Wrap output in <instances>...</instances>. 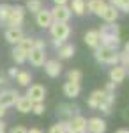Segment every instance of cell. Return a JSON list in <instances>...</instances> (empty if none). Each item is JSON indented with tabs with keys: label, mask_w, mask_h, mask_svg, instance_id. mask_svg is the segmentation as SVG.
<instances>
[{
	"label": "cell",
	"mask_w": 129,
	"mask_h": 133,
	"mask_svg": "<svg viewBox=\"0 0 129 133\" xmlns=\"http://www.w3.org/2000/svg\"><path fill=\"white\" fill-rule=\"evenodd\" d=\"M53 4H55V5H67L69 0H53Z\"/></svg>",
	"instance_id": "obj_37"
},
{
	"label": "cell",
	"mask_w": 129,
	"mask_h": 133,
	"mask_svg": "<svg viewBox=\"0 0 129 133\" xmlns=\"http://www.w3.org/2000/svg\"><path fill=\"white\" fill-rule=\"evenodd\" d=\"M87 131L104 133L106 131V121L101 119V117H90V119H87Z\"/></svg>",
	"instance_id": "obj_11"
},
{
	"label": "cell",
	"mask_w": 129,
	"mask_h": 133,
	"mask_svg": "<svg viewBox=\"0 0 129 133\" xmlns=\"http://www.w3.org/2000/svg\"><path fill=\"white\" fill-rule=\"evenodd\" d=\"M81 71L80 69H69V73H67V82H74V83H80L81 82Z\"/></svg>",
	"instance_id": "obj_31"
},
{
	"label": "cell",
	"mask_w": 129,
	"mask_h": 133,
	"mask_svg": "<svg viewBox=\"0 0 129 133\" xmlns=\"http://www.w3.org/2000/svg\"><path fill=\"white\" fill-rule=\"evenodd\" d=\"M62 91H64V96L74 99V98H78L80 92H81V85L80 83H74V82H66L64 87H62Z\"/></svg>",
	"instance_id": "obj_18"
},
{
	"label": "cell",
	"mask_w": 129,
	"mask_h": 133,
	"mask_svg": "<svg viewBox=\"0 0 129 133\" xmlns=\"http://www.w3.org/2000/svg\"><path fill=\"white\" fill-rule=\"evenodd\" d=\"M124 51H126V53H129V41L124 44Z\"/></svg>",
	"instance_id": "obj_45"
},
{
	"label": "cell",
	"mask_w": 129,
	"mask_h": 133,
	"mask_svg": "<svg viewBox=\"0 0 129 133\" xmlns=\"http://www.w3.org/2000/svg\"><path fill=\"white\" fill-rule=\"evenodd\" d=\"M74 51H76L74 44H71V43H64L59 50H57V53H59V59L66 61V59H71V57L74 55Z\"/></svg>",
	"instance_id": "obj_19"
},
{
	"label": "cell",
	"mask_w": 129,
	"mask_h": 133,
	"mask_svg": "<svg viewBox=\"0 0 129 133\" xmlns=\"http://www.w3.org/2000/svg\"><path fill=\"white\" fill-rule=\"evenodd\" d=\"M0 133H5V124H4V121H0Z\"/></svg>",
	"instance_id": "obj_43"
},
{
	"label": "cell",
	"mask_w": 129,
	"mask_h": 133,
	"mask_svg": "<svg viewBox=\"0 0 129 133\" xmlns=\"http://www.w3.org/2000/svg\"><path fill=\"white\" fill-rule=\"evenodd\" d=\"M25 37V32L23 29H7L5 30V41L11 43V44H20V41Z\"/></svg>",
	"instance_id": "obj_16"
},
{
	"label": "cell",
	"mask_w": 129,
	"mask_h": 133,
	"mask_svg": "<svg viewBox=\"0 0 129 133\" xmlns=\"http://www.w3.org/2000/svg\"><path fill=\"white\" fill-rule=\"evenodd\" d=\"M48 133H67V121H59V123L51 124Z\"/></svg>",
	"instance_id": "obj_26"
},
{
	"label": "cell",
	"mask_w": 129,
	"mask_h": 133,
	"mask_svg": "<svg viewBox=\"0 0 129 133\" xmlns=\"http://www.w3.org/2000/svg\"><path fill=\"white\" fill-rule=\"evenodd\" d=\"M50 12L53 21H62V23H67L71 20V14H73L69 5H55L53 9H50Z\"/></svg>",
	"instance_id": "obj_8"
},
{
	"label": "cell",
	"mask_w": 129,
	"mask_h": 133,
	"mask_svg": "<svg viewBox=\"0 0 129 133\" xmlns=\"http://www.w3.org/2000/svg\"><path fill=\"white\" fill-rule=\"evenodd\" d=\"M44 73L51 76V78H57L60 73H62V64L59 59H51V61L44 62Z\"/></svg>",
	"instance_id": "obj_14"
},
{
	"label": "cell",
	"mask_w": 129,
	"mask_h": 133,
	"mask_svg": "<svg viewBox=\"0 0 129 133\" xmlns=\"http://www.w3.org/2000/svg\"><path fill=\"white\" fill-rule=\"evenodd\" d=\"M11 53H12V59H14L16 64H23V62H27V53L21 50L20 46H14Z\"/></svg>",
	"instance_id": "obj_24"
},
{
	"label": "cell",
	"mask_w": 129,
	"mask_h": 133,
	"mask_svg": "<svg viewBox=\"0 0 129 133\" xmlns=\"http://www.w3.org/2000/svg\"><path fill=\"white\" fill-rule=\"evenodd\" d=\"M124 117H126V119H129V108H126V110H124Z\"/></svg>",
	"instance_id": "obj_46"
},
{
	"label": "cell",
	"mask_w": 129,
	"mask_h": 133,
	"mask_svg": "<svg viewBox=\"0 0 129 133\" xmlns=\"http://www.w3.org/2000/svg\"><path fill=\"white\" fill-rule=\"evenodd\" d=\"M18 71H20V69H16V68H11V69H9V76H12V78H16V75H18Z\"/></svg>",
	"instance_id": "obj_38"
},
{
	"label": "cell",
	"mask_w": 129,
	"mask_h": 133,
	"mask_svg": "<svg viewBox=\"0 0 129 133\" xmlns=\"http://www.w3.org/2000/svg\"><path fill=\"white\" fill-rule=\"evenodd\" d=\"M4 115H5V107H4V105H0V119H2Z\"/></svg>",
	"instance_id": "obj_41"
},
{
	"label": "cell",
	"mask_w": 129,
	"mask_h": 133,
	"mask_svg": "<svg viewBox=\"0 0 129 133\" xmlns=\"http://www.w3.org/2000/svg\"><path fill=\"white\" fill-rule=\"evenodd\" d=\"M11 9H12V5H9V4H0V25H5Z\"/></svg>",
	"instance_id": "obj_29"
},
{
	"label": "cell",
	"mask_w": 129,
	"mask_h": 133,
	"mask_svg": "<svg viewBox=\"0 0 129 133\" xmlns=\"http://www.w3.org/2000/svg\"><path fill=\"white\" fill-rule=\"evenodd\" d=\"M35 21H37V25H39L41 29H50L51 23H53V18H51V12L50 9H42L35 14Z\"/></svg>",
	"instance_id": "obj_15"
},
{
	"label": "cell",
	"mask_w": 129,
	"mask_h": 133,
	"mask_svg": "<svg viewBox=\"0 0 129 133\" xmlns=\"http://www.w3.org/2000/svg\"><path fill=\"white\" fill-rule=\"evenodd\" d=\"M46 110V107H44V103H34V107H32V112L35 114V115H42Z\"/></svg>",
	"instance_id": "obj_33"
},
{
	"label": "cell",
	"mask_w": 129,
	"mask_h": 133,
	"mask_svg": "<svg viewBox=\"0 0 129 133\" xmlns=\"http://www.w3.org/2000/svg\"><path fill=\"white\" fill-rule=\"evenodd\" d=\"M119 64H120V66H124V68L127 69V68H129V53H126V51H120Z\"/></svg>",
	"instance_id": "obj_32"
},
{
	"label": "cell",
	"mask_w": 129,
	"mask_h": 133,
	"mask_svg": "<svg viewBox=\"0 0 129 133\" xmlns=\"http://www.w3.org/2000/svg\"><path fill=\"white\" fill-rule=\"evenodd\" d=\"M115 133H129V128H119Z\"/></svg>",
	"instance_id": "obj_42"
},
{
	"label": "cell",
	"mask_w": 129,
	"mask_h": 133,
	"mask_svg": "<svg viewBox=\"0 0 129 133\" xmlns=\"http://www.w3.org/2000/svg\"><path fill=\"white\" fill-rule=\"evenodd\" d=\"M14 107H16V108H18L21 114H28V112H32V107H34V103L30 101L27 96H20Z\"/></svg>",
	"instance_id": "obj_22"
},
{
	"label": "cell",
	"mask_w": 129,
	"mask_h": 133,
	"mask_svg": "<svg viewBox=\"0 0 129 133\" xmlns=\"http://www.w3.org/2000/svg\"><path fill=\"white\" fill-rule=\"evenodd\" d=\"M69 9L78 14V16H83L87 12V0H71L69 2Z\"/></svg>",
	"instance_id": "obj_21"
},
{
	"label": "cell",
	"mask_w": 129,
	"mask_h": 133,
	"mask_svg": "<svg viewBox=\"0 0 129 133\" xmlns=\"http://www.w3.org/2000/svg\"><path fill=\"white\" fill-rule=\"evenodd\" d=\"M126 76H127V69H126L124 66H120V64L113 66V68L110 69V82H113L115 85H117V83H122L126 80Z\"/></svg>",
	"instance_id": "obj_12"
},
{
	"label": "cell",
	"mask_w": 129,
	"mask_h": 133,
	"mask_svg": "<svg viewBox=\"0 0 129 133\" xmlns=\"http://www.w3.org/2000/svg\"><path fill=\"white\" fill-rule=\"evenodd\" d=\"M27 61H28L34 68H41V66H44V62H46V51L37 50V48H32L30 53L27 55Z\"/></svg>",
	"instance_id": "obj_9"
},
{
	"label": "cell",
	"mask_w": 129,
	"mask_h": 133,
	"mask_svg": "<svg viewBox=\"0 0 129 133\" xmlns=\"http://www.w3.org/2000/svg\"><path fill=\"white\" fill-rule=\"evenodd\" d=\"M57 115L62 117V121H69L74 115H80V107L69 105V103H60V105H57Z\"/></svg>",
	"instance_id": "obj_5"
},
{
	"label": "cell",
	"mask_w": 129,
	"mask_h": 133,
	"mask_svg": "<svg viewBox=\"0 0 129 133\" xmlns=\"http://www.w3.org/2000/svg\"><path fill=\"white\" fill-rule=\"evenodd\" d=\"M34 48H37V50H44V48H46V43H44V39L34 37Z\"/></svg>",
	"instance_id": "obj_34"
},
{
	"label": "cell",
	"mask_w": 129,
	"mask_h": 133,
	"mask_svg": "<svg viewBox=\"0 0 129 133\" xmlns=\"http://www.w3.org/2000/svg\"><path fill=\"white\" fill-rule=\"evenodd\" d=\"M104 91L110 92V94H115V83H113V82H108V83H106V87H104Z\"/></svg>",
	"instance_id": "obj_36"
},
{
	"label": "cell",
	"mask_w": 129,
	"mask_h": 133,
	"mask_svg": "<svg viewBox=\"0 0 129 133\" xmlns=\"http://www.w3.org/2000/svg\"><path fill=\"white\" fill-rule=\"evenodd\" d=\"M104 2L103 0H89L87 2V12H94V14H97L101 18V14H103V11H104Z\"/></svg>",
	"instance_id": "obj_20"
},
{
	"label": "cell",
	"mask_w": 129,
	"mask_h": 133,
	"mask_svg": "<svg viewBox=\"0 0 129 133\" xmlns=\"http://www.w3.org/2000/svg\"><path fill=\"white\" fill-rule=\"evenodd\" d=\"M23 21H25V7L23 5H12L5 25L9 29H21Z\"/></svg>",
	"instance_id": "obj_3"
},
{
	"label": "cell",
	"mask_w": 129,
	"mask_h": 133,
	"mask_svg": "<svg viewBox=\"0 0 129 133\" xmlns=\"http://www.w3.org/2000/svg\"><path fill=\"white\" fill-rule=\"evenodd\" d=\"M83 41L87 43V46H90V48L96 50V48L99 46V34H97V30H89L87 34H85Z\"/></svg>",
	"instance_id": "obj_23"
},
{
	"label": "cell",
	"mask_w": 129,
	"mask_h": 133,
	"mask_svg": "<svg viewBox=\"0 0 129 133\" xmlns=\"http://www.w3.org/2000/svg\"><path fill=\"white\" fill-rule=\"evenodd\" d=\"M101 18L106 21V23H117V20H119V9L113 7L111 4H106L103 14H101Z\"/></svg>",
	"instance_id": "obj_17"
},
{
	"label": "cell",
	"mask_w": 129,
	"mask_h": 133,
	"mask_svg": "<svg viewBox=\"0 0 129 133\" xmlns=\"http://www.w3.org/2000/svg\"><path fill=\"white\" fill-rule=\"evenodd\" d=\"M27 98H28L32 103H44V98H46V89H44V85H41V83L30 85L28 91H27Z\"/></svg>",
	"instance_id": "obj_6"
},
{
	"label": "cell",
	"mask_w": 129,
	"mask_h": 133,
	"mask_svg": "<svg viewBox=\"0 0 129 133\" xmlns=\"http://www.w3.org/2000/svg\"><path fill=\"white\" fill-rule=\"evenodd\" d=\"M50 34L53 39H59V41H64L69 39L71 36V27L69 23H62V21H53L50 27Z\"/></svg>",
	"instance_id": "obj_4"
},
{
	"label": "cell",
	"mask_w": 129,
	"mask_h": 133,
	"mask_svg": "<svg viewBox=\"0 0 129 133\" xmlns=\"http://www.w3.org/2000/svg\"><path fill=\"white\" fill-rule=\"evenodd\" d=\"M7 83V78L5 76H0V85H5Z\"/></svg>",
	"instance_id": "obj_44"
},
{
	"label": "cell",
	"mask_w": 129,
	"mask_h": 133,
	"mask_svg": "<svg viewBox=\"0 0 129 133\" xmlns=\"http://www.w3.org/2000/svg\"><path fill=\"white\" fill-rule=\"evenodd\" d=\"M62 44H64V41H59V39H53V46H55L57 50H59V48L62 46Z\"/></svg>",
	"instance_id": "obj_39"
},
{
	"label": "cell",
	"mask_w": 129,
	"mask_h": 133,
	"mask_svg": "<svg viewBox=\"0 0 129 133\" xmlns=\"http://www.w3.org/2000/svg\"><path fill=\"white\" fill-rule=\"evenodd\" d=\"M97 34H99V44L115 50L120 46V27L117 23H104L97 30Z\"/></svg>",
	"instance_id": "obj_1"
},
{
	"label": "cell",
	"mask_w": 129,
	"mask_h": 133,
	"mask_svg": "<svg viewBox=\"0 0 129 133\" xmlns=\"http://www.w3.org/2000/svg\"><path fill=\"white\" fill-rule=\"evenodd\" d=\"M18 98H20V94H18V91H14V89L2 91L0 92V105H4L5 108L7 107H14L16 101H18Z\"/></svg>",
	"instance_id": "obj_10"
},
{
	"label": "cell",
	"mask_w": 129,
	"mask_h": 133,
	"mask_svg": "<svg viewBox=\"0 0 129 133\" xmlns=\"http://www.w3.org/2000/svg\"><path fill=\"white\" fill-rule=\"evenodd\" d=\"M16 46H20L21 50H23L25 53H27V55H28L30 50L34 48V37H27V36H25V37H23V39L20 41V44H16Z\"/></svg>",
	"instance_id": "obj_27"
},
{
	"label": "cell",
	"mask_w": 129,
	"mask_h": 133,
	"mask_svg": "<svg viewBox=\"0 0 129 133\" xmlns=\"http://www.w3.org/2000/svg\"><path fill=\"white\" fill-rule=\"evenodd\" d=\"M85 133H90V131H85Z\"/></svg>",
	"instance_id": "obj_47"
},
{
	"label": "cell",
	"mask_w": 129,
	"mask_h": 133,
	"mask_svg": "<svg viewBox=\"0 0 129 133\" xmlns=\"http://www.w3.org/2000/svg\"><path fill=\"white\" fill-rule=\"evenodd\" d=\"M94 57H96V61L101 62V64L117 66V64H119L120 51H117L115 48H110V46H103V44H99V46L94 50Z\"/></svg>",
	"instance_id": "obj_2"
},
{
	"label": "cell",
	"mask_w": 129,
	"mask_h": 133,
	"mask_svg": "<svg viewBox=\"0 0 129 133\" xmlns=\"http://www.w3.org/2000/svg\"><path fill=\"white\" fill-rule=\"evenodd\" d=\"M110 4H111L113 7H117L119 11L129 12V0H110Z\"/></svg>",
	"instance_id": "obj_30"
},
{
	"label": "cell",
	"mask_w": 129,
	"mask_h": 133,
	"mask_svg": "<svg viewBox=\"0 0 129 133\" xmlns=\"http://www.w3.org/2000/svg\"><path fill=\"white\" fill-rule=\"evenodd\" d=\"M27 131H28V130H27L25 126H14L9 133H27Z\"/></svg>",
	"instance_id": "obj_35"
},
{
	"label": "cell",
	"mask_w": 129,
	"mask_h": 133,
	"mask_svg": "<svg viewBox=\"0 0 129 133\" xmlns=\"http://www.w3.org/2000/svg\"><path fill=\"white\" fill-rule=\"evenodd\" d=\"M16 82L20 83V85H23V87H27V85H30V82H32V75H30L28 71H18Z\"/></svg>",
	"instance_id": "obj_25"
},
{
	"label": "cell",
	"mask_w": 129,
	"mask_h": 133,
	"mask_svg": "<svg viewBox=\"0 0 129 133\" xmlns=\"http://www.w3.org/2000/svg\"><path fill=\"white\" fill-rule=\"evenodd\" d=\"M87 131V119L80 114L67 121V133H85Z\"/></svg>",
	"instance_id": "obj_7"
},
{
	"label": "cell",
	"mask_w": 129,
	"mask_h": 133,
	"mask_svg": "<svg viewBox=\"0 0 129 133\" xmlns=\"http://www.w3.org/2000/svg\"><path fill=\"white\" fill-rule=\"evenodd\" d=\"M27 133H42V130H39V128H30Z\"/></svg>",
	"instance_id": "obj_40"
},
{
	"label": "cell",
	"mask_w": 129,
	"mask_h": 133,
	"mask_svg": "<svg viewBox=\"0 0 129 133\" xmlns=\"http://www.w3.org/2000/svg\"><path fill=\"white\" fill-rule=\"evenodd\" d=\"M104 99H106V92H104V89H96V91H92V94L89 96L87 105H89L90 108L97 110V108H99V105L104 101Z\"/></svg>",
	"instance_id": "obj_13"
},
{
	"label": "cell",
	"mask_w": 129,
	"mask_h": 133,
	"mask_svg": "<svg viewBox=\"0 0 129 133\" xmlns=\"http://www.w3.org/2000/svg\"><path fill=\"white\" fill-rule=\"evenodd\" d=\"M25 9L30 11V12H34V14H37V12L42 9V2H41V0H27Z\"/></svg>",
	"instance_id": "obj_28"
}]
</instances>
